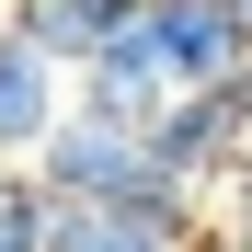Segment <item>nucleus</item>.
<instances>
[{"instance_id": "1", "label": "nucleus", "mask_w": 252, "mask_h": 252, "mask_svg": "<svg viewBox=\"0 0 252 252\" xmlns=\"http://www.w3.org/2000/svg\"><path fill=\"white\" fill-rule=\"evenodd\" d=\"M172 92H195V80H229L252 58V12L241 0H138V34H126Z\"/></svg>"}, {"instance_id": "2", "label": "nucleus", "mask_w": 252, "mask_h": 252, "mask_svg": "<svg viewBox=\"0 0 252 252\" xmlns=\"http://www.w3.org/2000/svg\"><path fill=\"white\" fill-rule=\"evenodd\" d=\"M149 149L172 160V172H195V184L241 172V149H252V58H241L229 80H195V92H172V103L149 115Z\"/></svg>"}, {"instance_id": "3", "label": "nucleus", "mask_w": 252, "mask_h": 252, "mask_svg": "<svg viewBox=\"0 0 252 252\" xmlns=\"http://www.w3.org/2000/svg\"><path fill=\"white\" fill-rule=\"evenodd\" d=\"M149 160H160V149H149V126H126V115H92V103H69V115H58V138L34 149V172H46L58 195H92V206H115L126 184L149 172Z\"/></svg>"}, {"instance_id": "4", "label": "nucleus", "mask_w": 252, "mask_h": 252, "mask_svg": "<svg viewBox=\"0 0 252 252\" xmlns=\"http://www.w3.org/2000/svg\"><path fill=\"white\" fill-rule=\"evenodd\" d=\"M69 92H80V69L46 58L12 12H0V160H34V149H46L58 115H69Z\"/></svg>"}, {"instance_id": "5", "label": "nucleus", "mask_w": 252, "mask_h": 252, "mask_svg": "<svg viewBox=\"0 0 252 252\" xmlns=\"http://www.w3.org/2000/svg\"><path fill=\"white\" fill-rule=\"evenodd\" d=\"M12 23H23L46 58L92 69V58H115L126 34H138V0H12Z\"/></svg>"}, {"instance_id": "6", "label": "nucleus", "mask_w": 252, "mask_h": 252, "mask_svg": "<svg viewBox=\"0 0 252 252\" xmlns=\"http://www.w3.org/2000/svg\"><path fill=\"white\" fill-rule=\"evenodd\" d=\"M46 252H184L172 229H149L138 206H92V195H58V241Z\"/></svg>"}, {"instance_id": "7", "label": "nucleus", "mask_w": 252, "mask_h": 252, "mask_svg": "<svg viewBox=\"0 0 252 252\" xmlns=\"http://www.w3.org/2000/svg\"><path fill=\"white\" fill-rule=\"evenodd\" d=\"M80 103H92V115H126V126H149L160 103H172V80H160L138 46H115V58H92V69H80Z\"/></svg>"}, {"instance_id": "8", "label": "nucleus", "mask_w": 252, "mask_h": 252, "mask_svg": "<svg viewBox=\"0 0 252 252\" xmlns=\"http://www.w3.org/2000/svg\"><path fill=\"white\" fill-rule=\"evenodd\" d=\"M58 241V184L34 160H0V252H46Z\"/></svg>"}, {"instance_id": "9", "label": "nucleus", "mask_w": 252, "mask_h": 252, "mask_svg": "<svg viewBox=\"0 0 252 252\" xmlns=\"http://www.w3.org/2000/svg\"><path fill=\"white\" fill-rule=\"evenodd\" d=\"M229 252H252V160L229 172Z\"/></svg>"}, {"instance_id": "10", "label": "nucleus", "mask_w": 252, "mask_h": 252, "mask_svg": "<svg viewBox=\"0 0 252 252\" xmlns=\"http://www.w3.org/2000/svg\"><path fill=\"white\" fill-rule=\"evenodd\" d=\"M241 12H252V0H241Z\"/></svg>"}]
</instances>
